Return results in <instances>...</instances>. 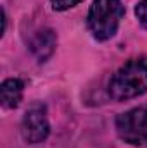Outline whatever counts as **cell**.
Here are the masks:
<instances>
[{"label": "cell", "mask_w": 147, "mask_h": 148, "mask_svg": "<svg viewBox=\"0 0 147 148\" xmlns=\"http://www.w3.org/2000/svg\"><path fill=\"white\" fill-rule=\"evenodd\" d=\"M147 93V55L126 60L111 76L107 95L114 102H126Z\"/></svg>", "instance_id": "6da1fadb"}, {"label": "cell", "mask_w": 147, "mask_h": 148, "mask_svg": "<svg viewBox=\"0 0 147 148\" xmlns=\"http://www.w3.org/2000/svg\"><path fill=\"white\" fill-rule=\"evenodd\" d=\"M123 16L125 7L121 0H94L87 16V24L92 36L97 41L111 40L118 33Z\"/></svg>", "instance_id": "7a4b0ae2"}, {"label": "cell", "mask_w": 147, "mask_h": 148, "mask_svg": "<svg viewBox=\"0 0 147 148\" xmlns=\"http://www.w3.org/2000/svg\"><path fill=\"white\" fill-rule=\"evenodd\" d=\"M116 134L132 147H147V105L123 112L114 121Z\"/></svg>", "instance_id": "3957f363"}, {"label": "cell", "mask_w": 147, "mask_h": 148, "mask_svg": "<svg viewBox=\"0 0 147 148\" xmlns=\"http://www.w3.org/2000/svg\"><path fill=\"white\" fill-rule=\"evenodd\" d=\"M50 134V122L47 105L42 102L31 103L21 121V136L28 145H40Z\"/></svg>", "instance_id": "277c9868"}, {"label": "cell", "mask_w": 147, "mask_h": 148, "mask_svg": "<svg viewBox=\"0 0 147 148\" xmlns=\"http://www.w3.org/2000/svg\"><path fill=\"white\" fill-rule=\"evenodd\" d=\"M28 48L38 62H47L57 48V33L52 28H40L31 35Z\"/></svg>", "instance_id": "5b68a950"}, {"label": "cell", "mask_w": 147, "mask_h": 148, "mask_svg": "<svg viewBox=\"0 0 147 148\" xmlns=\"http://www.w3.org/2000/svg\"><path fill=\"white\" fill-rule=\"evenodd\" d=\"M24 93V81L19 77H9L0 84V102L3 109H17Z\"/></svg>", "instance_id": "8992f818"}, {"label": "cell", "mask_w": 147, "mask_h": 148, "mask_svg": "<svg viewBox=\"0 0 147 148\" xmlns=\"http://www.w3.org/2000/svg\"><path fill=\"white\" fill-rule=\"evenodd\" d=\"M80 2H81V0H50L52 9H54V10H59V12H64V10L73 9V7H76Z\"/></svg>", "instance_id": "52a82bcc"}, {"label": "cell", "mask_w": 147, "mask_h": 148, "mask_svg": "<svg viewBox=\"0 0 147 148\" xmlns=\"http://www.w3.org/2000/svg\"><path fill=\"white\" fill-rule=\"evenodd\" d=\"M135 16H137V19L147 26V0H140L139 3H137V7H135Z\"/></svg>", "instance_id": "ba28073f"}, {"label": "cell", "mask_w": 147, "mask_h": 148, "mask_svg": "<svg viewBox=\"0 0 147 148\" xmlns=\"http://www.w3.org/2000/svg\"><path fill=\"white\" fill-rule=\"evenodd\" d=\"M7 29V14H5V9H2V35L5 33Z\"/></svg>", "instance_id": "9c48e42d"}]
</instances>
